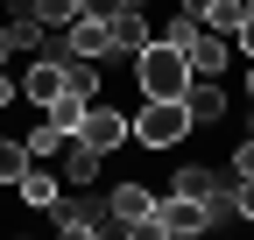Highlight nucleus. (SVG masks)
I'll list each match as a JSON object with an SVG mask.
<instances>
[{
	"label": "nucleus",
	"instance_id": "nucleus-24",
	"mask_svg": "<svg viewBox=\"0 0 254 240\" xmlns=\"http://www.w3.org/2000/svg\"><path fill=\"white\" fill-rule=\"evenodd\" d=\"M120 7H127V0H85V14H99V21H113Z\"/></svg>",
	"mask_w": 254,
	"mask_h": 240
},
{
	"label": "nucleus",
	"instance_id": "nucleus-19",
	"mask_svg": "<svg viewBox=\"0 0 254 240\" xmlns=\"http://www.w3.org/2000/svg\"><path fill=\"white\" fill-rule=\"evenodd\" d=\"M78 14H85V0H36V21L43 28H71Z\"/></svg>",
	"mask_w": 254,
	"mask_h": 240
},
{
	"label": "nucleus",
	"instance_id": "nucleus-14",
	"mask_svg": "<svg viewBox=\"0 0 254 240\" xmlns=\"http://www.w3.org/2000/svg\"><path fill=\"white\" fill-rule=\"evenodd\" d=\"M99 71L106 64H92V57H64V92H71L78 106H92L99 99Z\"/></svg>",
	"mask_w": 254,
	"mask_h": 240
},
{
	"label": "nucleus",
	"instance_id": "nucleus-15",
	"mask_svg": "<svg viewBox=\"0 0 254 240\" xmlns=\"http://www.w3.org/2000/svg\"><path fill=\"white\" fill-rule=\"evenodd\" d=\"M219 184H226V170H212V163H177V191H184V198H212Z\"/></svg>",
	"mask_w": 254,
	"mask_h": 240
},
{
	"label": "nucleus",
	"instance_id": "nucleus-17",
	"mask_svg": "<svg viewBox=\"0 0 254 240\" xmlns=\"http://www.w3.org/2000/svg\"><path fill=\"white\" fill-rule=\"evenodd\" d=\"M240 14H247L240 0H205V7H198V21H205V28H219V36H233V28H240Z\"/></svg>",
	"mask_w": 254,
	"mask_h": 240
},
{
	"label": "nucleus",
	"instance_id": "nucleus-4",
	"mask_svg": "<svg viewBox=\"0 0 254 240\" xmlns=\"http://www.w3.org/2000/svg\"><path fill=\"white\" fill-rule=\"evenodd\" d=\"M212 219H205V198H184V191H170V198H155V219H148V240H190V233H205Z\"/></svg>",
	"mask_w": 254,
	"mask_h": 240
},
{
	"label": "nucleus",
	"instance_id": "nucleus-1",
	"mask_svg": "<svg viewBox=\"0 0 254 240\" xmlns=\"http://www.w3.org/2000/svg\"><path fill=\"white\" fill-rule=\"evenodd\" d=\"M134 85H141V99H184V92H190V57L155 36V43L134 57Z\"/></svg>",
	"mask_w": 254,
	"mask_h": 240
},
{
	"label": "nucleus",
	"instance_id": "nucleus-7",
	"mask_svg": "<svg viewBox=\"0 0 254 240\" xmlns=\"http://www.w3.org/2000/svg\"><path fill=\"white\" fill-rule=\"evenodd\" d=\"M71 134H78L85 148H99V156H113V148L127 141V113H120V106H99V99H92V106L78 113V127H71Z\"/></svg>",
	"mask_w": 254,
	"mask_h": 240
},
{
	"label": "nucleus",
	"instance_id": "nucleus-8",
	"mask_svg": "<svg viewBox=\"0 0 254 240\" xmlns=\"http://www.w3.org/2000/svg\"><path fill=\"white\" fill-rule=\"evenodd\" d=\"M21 99H28V106H43V113H50V106L64 99V50L36 57V64L21 71Z\"/></svg>",
	"mask_w": 254,
	"mask_h": 240
},
{
	"label": "nucleus",
	"instance_id": "nucleus-18",
	"mask_svg": "<svg viewBox=\"0 0 254 240\" xmlns=\"http://www.w3.org/2000/svg\"><path fill=\"white\" fill-rule=\"evenodd\" d=\"M21 141H28V156H36V163H50V156H57V141H64V127H57V120L43 113V120H36V127H28Z\"/></svg>",
	"mask_w": 254,
	"mask_h": 240
},
{
	"label": "nucleus",
	"instance_id": "nucleus-26",
	"mask_svg": "<svg viewBox=\"0 0 254 240\" xmlns=\"http://www.w3.org/2000/svg\"><path fill=\"white\" fill-rule=\"evenodd\" d=\"M247 106H254V64H247Z\"/></svg>",
	"mask_w": 254,
	"mask_h": 240
},
{
	"label": "nucleus",
	"instance_id": "nucleus-22",
	"mask_svg": "<svg viewBox=\"0 0 254 240\" xmlns=\"http://www.w3.org/2000/svg\"><path fill=\"white\" fill-rule=\"evenodd\" d=\"M233 198H240V219H254V177H226Z\"/></svg>",
	"mask_w": 254,
	"mask_h": 240
},
{
	"label": "nucleus",
	"instance_id": "nucleus-5",
	"mask_svg": "<svg viewBox=\"0 0 254 240\" xmlns=\"http://www.w3.org/2000/svg\"><path fill=\"white\" fill-rule=\"evenodd\" d=\"M50 219H57V233L92 240V233H106V198H85V184H78V191H57Z\"/></svg>",
	"mask_w": 254,
	"mask_h": 240
},
{
	"label": "nucleus",
	"instance_id": "nucleus-23",
	"mask_svg": "<svg viewBox=\"0 0 254 240\" xmlns=\"http://www.w3.org/2000/svg\"><path fill=\"white\" fill-rule=\"evenodd\" d=\"M233 50L247 57V64H254V14H240V28H233Z\"/></svg>",
	"mask_w": 254,
	"mask_h": 240
},
{
	"label": "nucleus",
	"instance_id": "nucleus-2",
	"mask_svg": "<svg viewBox=\"0 0 254 240\" xmlns=\"http://www.w3.org/2000/svg\"><path fill=\"white\" fill-rule=\"evenodd\" d=\"M184 134H198L190 113H184V99H148V106L134 113V141H141V148H177Z\"/></svg>",
	"mask_w": 254,
	"mask_h": 240
},
{
	"label": "nucleus",
	"instance_id": "nucleus-27",
	"mask_svg": "<svg viewBox=\"0 0 254 240\" xmlns=\"http://www.w3.org/2000/svg\"><path fill=\"white\" fill-rule=\"evenodd\" d=\"M247 134H254V106H247Z\"/></svg>",
	"mask_w": 254,
	"mask_h": 240
},
{
	"label": "nucleus",
	"instance_id": "nucleus-21",
	"mask_svg": "<svg viewBox=\"0 0 254 240\" xmlns=\"http://www.w3.org/2000/svg\"><path fill=\"white\" fill-rule=\"evenodd\" d=\"M226 177H254V134H247L233 156H226Z\"/></svg>",
	"mask_w": 254,
	"mask_h": 240
},
{
	"label": "nucleus",
	"instance_id": "nucleus-9",
	"mask_svg": "<svg viewBox=\"0 0 254 240\" xmlns=\"http://www.w3.org/2000/svg\"><path fill=\"white\" fill-rule=\"evenodd\" d=\"M184 57H190V78H219L233 64V36H219V28H198V36L184 43Z\"/></svg>",
	"mask_w": 254,
	"mask_h": 240
},
{
	"label": "nucleus",
	"instance_id": "nucleus-12",
	"mask_svg": "<svg viewBox=\"0 0 254 240\" xmlns=\"http://www.w3.org/2000/svg\"><path fill=\"white\" fill-rule=\"evenodd\" d=\"M155 43V28H148V7H120L113 14V50L127 57V64H134V57Z\"/></svg>",
	"mask_w": 254,
	"mask_h": 240
},
{
	"label": "nucleus",
	"instance_id": "nucleus-28",
	"mask_svg": "<svg viewBox=\"0 0 254 240\" xmlns=\"http://www.w3.org/2000/svg\"><path fill=\"white\" fill-rule=\"evenodd\" d=\"M240 7H247V14H254V0H240Z\"/></svg>",
	"mask_w": 254,
	"mask_h": 240
},
{
	"label": "nucleus",
	"instance_id": "nucleus-25",
	"mask_svg": "<svg viewBox=\"0 0 254 240\" xmlns=\"http://www.w3.org/2000/svg\"><path fill=\"white\" fill-rule=\"evenodd\" d=\"M7 57H14V28H0V64H7Z\"/></svg>",
	"mask_w": 254,
	"mask_h": 240
},
{
	"label": "nucleus",
	"instance_id": "nucleus-10",
	"mask_svg": "<svg viewBox=\"0 0 254 240\" xmlns=\"http://www.w3.org/2000/svg\"><path fill=\"white\" fill-rule=\"evenodd\" d=\"M226 85L219 78H190V92H184V113H190V127H219V120H226Z\"/></svg>",
	"mask_w": 254,
	"mask_h": 240
},
{
	"label": "nucleus",
	"instance_id": "nucleus-11",
	"mask_svg": "<svg viewBox=\"0 0 254 240\" xmlns=\"http://www.w3.org/2000/svg\"><path fill=\"white\" fill-rule=\"evenodd\" d=\"M50 163H57V177H64V184H92V177H99V163H106V156H99V148H85L78 134H64Z\"/></svg>",
	"mask_w": 254,
	"mask_h": 240
},
{
	"label": "nucleus",
	"instance_id": "nucleus-20",
	"mask_svg": "<svg viewBox=\"0 0 254 240\" xmlns=\"http://www.w3.org/2000/svg\"><path fill=\"white\" fill-rule=\"evenodd\" d=\"M14 28V50H43V21L36 14H28V21H7Z\"/></svg>",
	"mask_w": 254,
	"mask_h": 240
},
{
	"label": "nucleus",
	"instance_id": "nucleus-13",
	"mask_svg": "<svg viewBox=\"0 0 254 240\" xmlns=\"http://www.w3.org/2000/svg\"><path fill=\"white\" fill-rule=\"evenodd\" d=\"M14 191H21V205H36V212H50V205H57V191H64V177H57V170H43V163H28Z\"/></svg>",
	"mask_w": 254,
	"mask_h": 240
},
{
	"label": "nucleus",
	"instance_id": "nucleus-16",
	"mask_svg": "<svg viewBox=\"0 0 254 240\" xmlns=\"http://www.w3.org/2000/svg\"><path fill=\"white\" fill-rule=\"evenodd\" d=\"M36 163L28 156V141H14V134H0V184H21V170Z\"/></svg>",
	"mask_w": 254,
	"mask_h": 240
},
{
	"label": "nucleus",
	"instance_id": "nucleus-6",
	"mask_svg": "<svg viewBox=\"0 0 254 240\" xmlns=\"http://www.w3.org/2000/svg\"><path fill=\"white\" fill-rule=\"evenodd\" d=\"M64 57H92V64H113V21H99V14H78L71 28H64V43H57Z\"/></svg>",
	"mask_w": 254,
	"mask_h": 240
},
{
	"label": "nucleus",
	"instance_id": "nucleus-3",
	"mask_svg": "<svg viewBox=\"0 0 254 240\" xmlns=\"http://www.w3.org/2000/svg\"><path fill=\"white\" fill-rule=\"evenodd\" d=\"M148 219H155V191H148V184H134V177H127V184L106 191V226H113V233L148 240Z\"/></svg>",
	"mask_w": 254,
	"mask_h": 240
}]
</instances>
